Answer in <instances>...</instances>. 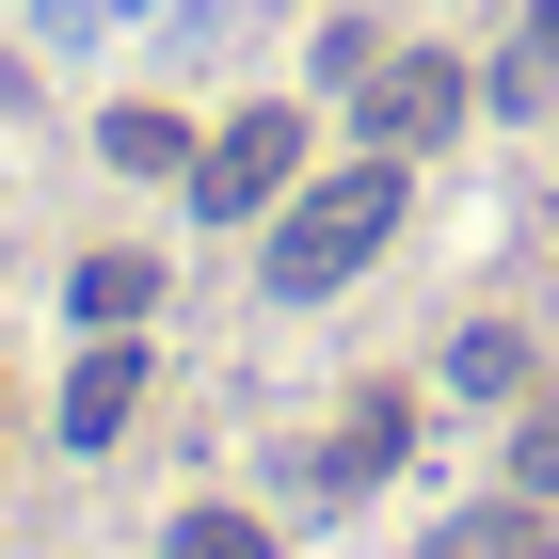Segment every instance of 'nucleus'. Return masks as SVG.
<instances>
[{
  "label": "nucleus",
  "instance_id": "1a4fd4ad",
  "mask_svg": "<svg viewBox=\"0 0 559 559\" xmlns=\"http://www.w3.org/2000/svg\"><path fill=\"white\" fill-rule=\"evenodd\" d=\"M112 160L129 176H192V129H176V112H112Z\"/></svg>",
  "mask_w": 559,
  "mask_h": 559
},
{
  "label": "nucleus",
  "instance_id": "f03ea898",
  "mask_svg": "<svg viewBox=\"0 0 559 559\" xmlns=\"http://www.w3.org/2000/svg\"><path fill=\"white\" fill-rule=\"evenodd\" d=\"M288 176H304V112L272 96V112H240L224 144H192V209H209V224H257Z\"/></svg>",
  "mask_w": 559,
  "mask_h": 559
},
{
  "label": "nucleus",
  "instance_id": "423d86ee",
  "mask_svg": "<svg viewBox=\"0 0 559 559\" xmlns=\"http://www.w3.org/2000/svg\"><path fill=\"white\" fill-rule=\"evenodd\" d=\"M431 559H559V527H544V496H512V512H448Z\"/></svg>",
  "mask_w": 559,
  "mask_h": 559
},
{
  "label": "nucleus",
  "instance_id": "f257e3e1",
  "mask_svg": "<svg viewBox=\"0 0 559 559\" xmlns=\"http://www.w3.org/2000/svg\"><path fill=\"white\" fill-rule=\"evenodd\" d=\"M400 209H416V176H400L384 144H368L352 176H320V192H304V209L272 224V304H320V288H352V272H368V257L400 240Z\"/></svg>",
  "mask_w": 559,
  "mask_h": 559
},
{
  "label": "nucleus",
  "instance_id": "7ed1b4c3",
  "mask_svg": "<svg viewBox=\"0 0 559 559\" xmlns=\"http://www.w3.org/2000/svg\"><path fill=\"white\" fill-rule=\"evenodd\" d=\"M464 112H479V81L448 64V48H416V64H368V144H384V160H416V144H448Z\"/></svg>",
  "mask_w": 559,
  "mask_h": 559
},
{
  "label": "nucleus",
  "instance_id": "f8f14e48",
  "mask_svg": "<svg viewBox=\"0 0 559 559\" xmlns=\"http://www.w3.org/2000/svg\"><path fill=\"white\" fill-rule=\"evenodd\" d=\"M527 64H544V81H559V0H544V16H527Z\"/></svg>",
  "mask_w": 559,
  "mask_h": 559
},
{
  "label": "nucleus",
  "instance_id": "9d476101",
  "mask_svg": "<svg viewBox=\"0 0 559 559\" xmlns=\"http://www.w3.org/2000/svg\"><path fill=\"white\" fill-rule=\"evenodd\" d=\"M512 496H559V400H527V431H512Z\"/></svg>",
  "mask_w": 559,
  "mask_h": 559
},
{
  "label": "nucleus",
  "instance_id": "20e7f679",
  "mask_svg": "<svg viewBox=\"0 0 559 559\" xmlns=\"http://www.w3.org/2000/svg\"><path fill=\"white\" fill-rule=\"evenodd\" d=\"M129 400H144V352L96 336L81 368H64V448H112V431H129Z\"/></svg>",
  "mask_w": 559,
  "mask_h": 559
},
{
  "label": "nucleus",
  "instance_id": "6e6552de",
  "mask_svg": "<svg viewBox=\"0 0 559 559\" xmlns=\"http://www.w3.org/2000/svg\"><path fill=\"white\" fill-rule=\"evenodd\" d=\"M400 431H416L400 400H352V416H336V479H384V464H400Z\"/></svg>",
  "mask_w": 559,
  "mask_h": 559
},
{
  "label": "nucleus",
  "instance_id": "39448f33",
  "mask_svg": "<svg viewBox=\"0 0 559 559\" xmlns=\"http://www.w3.org/2000/svg\"><path fill=\"white\" fill-rule=\"evenodd\" d=\"M64 304H81V336H129L144 304H160V257H81V272H64Z\"/></svg>",
  "mask_w": 559,
  "mask_h": 559
},
{
  "label": "nucleus",
  "instance_id": "9b49d317",
  "mask_svg": "<svg viewBox=\"0 0 559 559\" xmlns=\"http://www.w3.org/2000/svg\"><path fill=\"white\" fill-rule=\"evenodd\" d=\"M176 559H272V527H240V512H176Z\"/></svg>",
  "mask_w": 559,
  "mask_h": 559
},
{
  "label": "nucleus",
  "instance_id": "0eeeda50",
  "mask_svg": "<svg viewBox=\"0 0 559 559\" xmlns=\"http://www.w3.org/2000/svg\"><path fill=\"white\" fill-rule=\"evenodd\" d=\"M448 384H464V400H512L527 384V336H512V320H464V336H448Z\"/></svg>",
  "mask_w": 559,
  "mask_h": 559
}]
</instances>
